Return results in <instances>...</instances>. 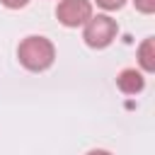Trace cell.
I'll return each instance as SVG.
<instances>
[{
    "label": "cell",
    "instance_id": "cell-1",
    "mask_svg": "<svg viewBox=\"0 0 155 155\" xmlns=\"http://www.w3.org/2000/svg\"><path fill=\"white\" fill-rule=\"evenodd\" d=\"M17 56L27 70H46L56 58V48L46 36H27L19 44Z\"/></svg>",
    "mask_w": 155,
    "mask_h": 155
},
{
    "label": "cell",
    "instance_id": "cell-2",
    "mask_svg": "<svg viewBox=\"0 0 155 155\" xmlns=\"http://www.w3.org/2000/svg\"><path fill=\"white\" fill-rule=\"evenodd\" d=\"M116 31H119V27H116V22L109 15H97V17H90L85 22L82 39L92 48H104V46H109L114 41Z\"/></svg>",
    "mask_w": 155,
    "mask_h": 155
},
{
    "label": "cell",
    "instance_id": "cell-3",
    "mask_svg": "<svg viewBox=\"0 0 155 155\" xmlns=\"http://www.w3.org/2000/svg\"><path fill=\"white\" fill-rule=\"evenodd\" d=\"M56 15L65 27H80L92 17V2L90 0H61L56 7Z\"/></svg>",
    "mask_w": 155,
    "mask_h": 155
},
{
    "label": "cell",
    "instance_id": "cell-4",
    "mask_svg": "<svg viewBox=\"0 0 155 155\" xmlns=\"http://www.w3.org/2000/svg\"><path fill=\"white\" fill-rule=\"evenodd\" d=\"M116 85H119V90H121V92H126V94H136V92H140V90H143L145 80H143V75H140V73H136L133 68H126V70H121V73H119Z\"/></svg>",
    "mask_w": 155,
    "mask_h": 155
},
{
    "label": "cell",
    "instance_id": "cell-5",
    "mask_svg": "<svg viewBox=\"0 0 155 155\" xmlns=\"http://www.w3.org/2000/svg\"><path fill=\"white\" fill-rule=\"evenodd\" d=\"M138 61H140L143 70H148V73L155 70V41H153V39H145V41L140 44V48H138Z\"/></svg>",
    "mask_w": 155,
    "mask_h": 155
},
{
    "label": "cell",
    "instance_id": "cell-6",
    "mask_svg": "<svg viewBox=\"0 0 155 155\" xmlns=\"http://www.w3.org/2000/svg\"><path fill=\"white\" fill-rule=\"evenodd\" d=\"M133 2H136V7H138L140 12H145V15L155 12V0H133Z\"/></svg>",
    "mask_w": 155,
    "mask_h": 155
},
{
    "label": "cell",
    "instance_id": "cell-7",
    "mask_svg": "<svg viewBox=\"0 0 155 155\" xmlns=\"http://www.w3.org/2000/svg\"><path fill=\"white\" fill-rule=\"evenodd\" d=\"M124 2H126V0H97V5L104 7V10H119Z\"/></svg>",
    "mask_w": 155,
    "mask_h": 155
},
{
    "label": "cell",
    "instance_id": "cell-8",
    "mask_svg": "<svg viewBox=\"0 0 155 155\" xmlns=\"http://www.w3.org/2000/svg\"><path fill=\"white\" fill-rule=\"evenodd\" d=\"M29 0H2V5L5 7H12V10H17V7H24Z\"/></svg>",
    "mask_w": 155,
    "mask_h": 155
},
{
    "label": "cell",
    "instance_id": "cell-9",
    "mask_svg": "<svg viewBox=\"0 0 155 155\" xmlns=\"http://www.w3.org/2000/svg\"><path fill=\"white\" fill-rule=\"evenodd\" d=\"M87 155H111V153H107V150H90Z\"/></svg>",
    "mask_w": 155,
    "mask_h": 155
}]
</instances>
